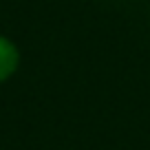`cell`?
Segmentation results:
<instances>
[{"mask_svg":"<svg viewBox=\"0 0 150 150\" xmlns=\"http://www.w3.org/2000/svg\"><path fill=\"white\" fill-rule=\"evenodd\" d=\"M16 66H18V51H16V47L9 40L0 38V82L7 80L16 71Z\"/></svg>","mask_w":150,"mask_h":150,"instance_id":"6da1fadb","label":"cell"}]
</instances>
